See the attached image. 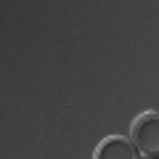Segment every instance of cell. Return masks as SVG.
Returning <instances> with one entry per match:
<instances>
[{"instance_id": "obj_1", "label": "cell", "mask_w": 159, "mask_h": 159, "mask_svg": "<svg viewBox=\"0 0 159 159\" xmlns=\"http://www.w3.org/2000/svg\"><path fill=\"white\" fill-rule=\"evenodd\" d=\"M127 138L138 148V154H148V157L159 159V111L157 109H146V111L135 114L130 122Z\"/></svg>"}, {"instance_id": "obj_2", "label": "cell", "mask_w": 159, "mask_h": 159, "mask_svg": "<svg viewBox=\"0 0 159 159\" xmlns=\"http://www.w3.org/2000/svg\"><path fill=\"white\" fill-rule=\"evenodd\" d=\"M90 159H138V148L133 146V141L127 135L111 133L96 143Z\"/></svg>"}, {"instance_id": "obj_3", "label": "cell", "mask_w": 159, "mask_h": 159, "mask_svg": "<svg viewBox=\"0 0 159 159\" xmlns=\"http://www.w3.org/2000/svg\"><path fill=\"white\" fill-rule=\"evenodd\" d=\"M138 159H154V157H148V154H138Z\"/></svg>"}]
</instances>
